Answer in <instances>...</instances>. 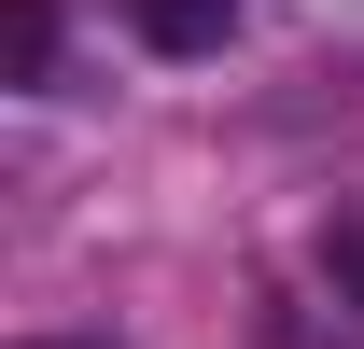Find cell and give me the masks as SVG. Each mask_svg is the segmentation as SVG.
<instances>
[{"mask_svg": "<svg viewBox=\"0 0 364 349\" xmlns=\"http://www.w3.org/2000/svg\"><path fill=\"white\" fill-rule=\"evenodd\" d=\"M127 28L154 56H225L238 43V0H127Z\"/></svg>", "mask_w": 364, "mask_h": 349, "instance_id": "1", "label": "cell"}, {"mask_svg": "<svg viewBox=\"0 0 364 349\" xmlns=\"http://www.w3.org/2000/svg\"><path fill=\"white\" fill-rule=\"evenodd\" d=\"M0 56H14V84H56V0H14L0 14Z\"/></svg>", "mask_w": 364, "mask_h": 349, "instance_id": "2", "label": "cell"}, {"mask_svg": "<svg viewBox=\"0 0 364 349\" xmlns=\"http://www.w3.org/2000/svg\"><path fill=\"white\" fill-rule=\"evenodd\" d=\"M322 294L364 321V210H336V223H322Z\"/></svg>", "mask_w": 364, "mask_h": 349, "instance_id": "3", "label": "cell"}, {"mask_svg": "<svg viewBox=\"0 0 364 349\" xmlns=\"http://www.w3.org/2000/svg\"><path fill=\"white\" fill-rule=\"evenodd\" d=\"M28 349H70V336H28Z\"/></svg>", "mask_w": 364, "mask_h": 349, "instance_id": "4", "label": "cell"}]
</instances>
